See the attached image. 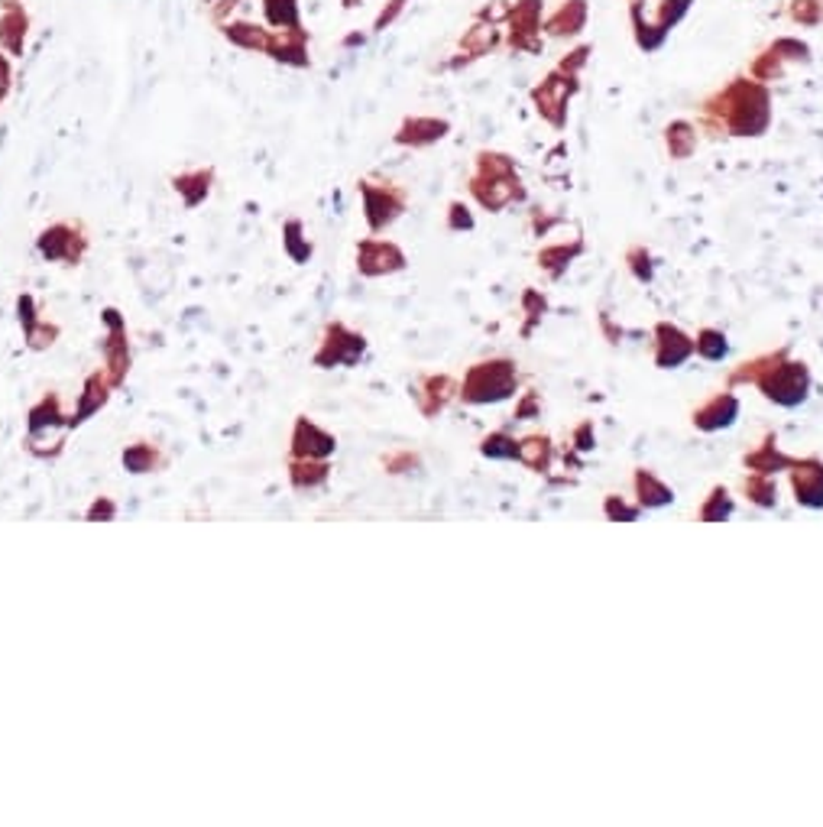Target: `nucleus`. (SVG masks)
<instances>
[{
  "label": "nucleus",
  "mask_w": 823,
  "mask_h": 827,
  "mask_svg": "<svg viewBox=\"0 0 823 827\" xmlns=\"http://www.w3.org/2000/svg\"><path fill=\"white\" fill-rule=\"evenodd\" d=\"M791 16L798 20V24H820L823 10H820V4H817V0H794Z\"/></svg>",
  "instance_id": "obj_2"
},
{
  "label": "nucleus",
  "mask_w": 823,
  "mask_h": 827,
  "mask_svg": "<svg viewBox=\"0 0 823 827\" xmlns=\"http://www.w3.org/2000/svg\"><path fill=\"white\" fill-rule=\"evenodd\" d=\"M583 20H587V10H583V0H571V4H564V7L558 10V14L552 16V24H548V30L552 33H577L583 26Z\"/></svg>",
  "instance_id": "obj_1"
}]
</instances>
